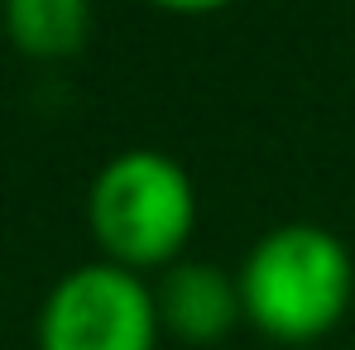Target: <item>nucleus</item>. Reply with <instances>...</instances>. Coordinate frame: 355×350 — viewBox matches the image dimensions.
<instances>
[{
	"mask_svg": "<svg viewBox=\"0 0 355 350\" xmlns=\"http://www.w3.org/2000/svg\"><path fill=\"white\" fill-rule=\"evenodd\" d=\"M245 326L274 346L331 336L355 302V259L322 221H279L236 264Z\"/></svg>",
	"mask_w": 355,
	"mask_h": 350,
	"instance_id": "obj_1",
	"label": "nucleus"
},
{
	"mask_svg": "<svg viewBox=\"0 0 355 350\" xmlns=\"http://www.w3.org/2000/svg\"><path fill=\"white\" fill-rule=\"evenodd\" d=\"M197 221L202 197L192 173L173 154L149 144L111 154L87 187V226L101 259L135 269L144 279L187 259Z\"/></svg>",
	"mask_w": 355,
	"mask_h": 350,
	"instance_id": "obj_2",
	"label": "nucleus"
},
{
	"mask_svg": "<svg viewBox=\"0 0 355 350\" xmlns=\"http://www.w3.org/2000/svg\"><path fill=\"white\" fill-rule=\"evenodd\" d=\"M164 322L154 279L120 269L111 259H87L67 269L39 302V350H159Z\"/></svg>",
	"mask_w": 355,
	"mask_h": 350,
	"instance_id": "obj_3",
	"label": "nucleus"
},
{
	"mask_svg": "<svg viewBox=\"0 0 355 350\" xmlns=\"http://www.w3.org/2000/svg\"><path fill=\"white\" fill-rule=\"evenodd\" d=\"M154 302H159L164 336L202 350L221 346L245 322L236 274L211 264V259H192V254L168 264L164 274H154Z\"/></svg>",
	"mask_w": 355,
	"mask_h": 350,
	"instance_id": "obj_4",
	"label": "nucleus"
},
{
	"mask_svg": "<svg viewBox=\"0 0 355 350\" xmlns=\"http://www.w3.org/2000/svg\"><path fill=\"white\" fill-rule=\"evenodd\" d=\"M0 29L15 53L34 62H67L92 44V0H0Z\"/></svg>",
	"mask_w": 355,
	"mask_h": 350,
	"instance_id": "obj_5",
	"label": "nucleus"
},
{
	"mask_svg": "<svg viewBox=\"0 0 355 350\" xmlns=\"http://www.w3.org/2000/svg\"><path fill=\"white\" fill-rule=\"evenodd\" d=\"M144 5H154V10H164V15H178V19H207V15L231 10L236 0H144Z\"/></svg>",
	"mask_w": 355,
	"mask_h": 350,
	"instance_id": "obj_6",
	"label": "nucleus"
}]
</instances>
